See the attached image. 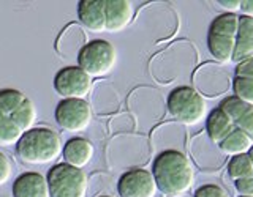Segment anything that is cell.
Listing matches in <instances>:
<instances>
[{
  "mask_svg": "<svg viewBox=\"0 0 253 197\" xmlns=\"http://www.w3.org/2000/svg\"><path fill=\"white\" fill-rule=\"evenodd\" d=\"M234 186H236V191L242 197H253V175L249 178L234 181Z\"/></svg>",
  "mask_w": 253,
  "mask_h": 197,
  "instance_id": "cell-32",
  "label": "cell"
},
{
  "mask_svg": "<svg viewBox=\"0 0 253 197\" xmlns=\"http://www.w3.org/2000/svg\"><path fill=\"white\" fill-rule=\"evenodd\" d=\"M152 175L157 188L166 197L185 196L195 183V169L188 158L177 150H168L155 156Z\"/></svg>",
  "mask_w": 253,
  "mask_h": 197,
  "instance_id": "cell-2",
  "label": "cell"
},
{
  "mask_svg": "<svg viewBox=\"0 0 253 197\" xmlns=\"http://www.w3.org/2000/svg\"><path fill=\"white\" fill-rule=\"evenodd\" d=\"M92 109L98 115H113L121 109V97L113 84L108 81H98L92 89Z\"/></svg>",
  "mask_w": 253,
  "mask_h": 197,
  "instance_id": "cell-18",
  "label": "cell"
},
{
  "mask_svg": "<svg viewBox=\"0 0 253 197\" xmlns=\"http://www.w3.org/2000/svg\"><path fill=\"white\" fill-rule=\"evenodd\" d=\"M51 197H85L89 178L83 169L67 163L52 165L46 175Z\"/></svg>",
  "mask_w": 253,
  "mask_h": 197,
  "instance_id": "cell-8",
  "label": "cell"
},
{
  "mask_svg": "<svg viewBox=\"0 0 253 197\" xmlns=\"http://www.w3.org/2000/svg\"><path fill=\"white\" fill-rule=\"evenodd\" d=\"M117 49L106 39H93L87 43L78 55V66L90 77H103L116 68Z\"/></svg>",
  "mask_w": 253,
  "mask_h": 197,
  "instance_id": "cell-9",
  "label": "cell"
},
{
  "mask_svg": "<svg viewBox=\"0 0 253 197\" xmlns=\"http://www.w3.org/2000/svg\"><path fill=\"white\" fill-rule=\"evenodd\" d=\"M130 114L136 118V122L155 123L162 120L165 115V102L158 90L154 87H138L134 89L126 99Z\"/></svg>",
  "mask_w": 253,
  "mask_h": 197,
  "instance_id": "cell-10",
  "label": "cell"
},
{
  "mask_svg": "<svg viewBox=\"0 0 253 197\" xmlns=\"http://www.w3.org/2000/svg\"><path fill=\"white\" fill-rule=\"evenodd\" d=\"M157 191L152 170L142 167L125 170L117 181V193L121 197H155Z\"/></svg>",
  "mask_w": 253,
  "mask_h": 197,
  "instance_id": "cell-14",
  "label": "cell"
},
{
  "mask_svg": "<svg viewBox=\"0 0 253 197\" xmlns=\"http://www.w3.org/2000/svg\"><path fill=\"white\" fill-rule=\"evenodd\" d=\"M93 152L95 148L90 140H87L84 137H73L63 145L62 155L67 164L78 169H83L84 165L90 163V160L93 158Z\"/></svg>",
  "mask_w": 253,
  "mask_h": 197,
  "instance_id": "cell-23",
  "label": "cell"
},
{
  "mask_svg": "<svg viewBox=\"0 0 253 197\" xmlns=\"http://www.w3.org/2000/svg\"><path fill=\"white\" fill-rule=\"evenodd\" d=\"M63 152L62 137L46 126L32 128L16 144V155L26 164L43 165L54 163Z\"/></svg>",
  "mask_w": 253,
  "mask_h": 197,
  "instance_id": "cell-3",
  "label": "cell"
},
{
  "mask_svg": "<svg viewBox=\"0 0 253 197\" xmlns=\"http://www.w3.org/2000/svg\"><path fill=\"white\" fill-rule=\"evenodd\" d=\"M220 107L231 118L236 128L244 131L253 140V106L231 95L221 101Z\"/></svg>",
  "mask_w": 253,
  "mask_h": 197,
  "instance_id": "cell-20",
  "label": "cell"
},
{
  "mask_svg": "<svg viewBox=\"0 0 253 197\" xmlns=\"http://www.w3.org/2000/svg\"><path fill=\"white\" fill-rule=\"evenodd\" d=\"M152 155V144L142 134H119L109 142L108 161L113 167L139 169Z\"/></svg>",
  "mask_w": 253,
  "mask_h": 197,
  "instance_id": "cell-5",
  "label": "cell"
},
{
  "mask_svg": "<svg viewBox=\"0 0 253 197\" xmlns=\"http://www.w3.org/2000/svg\"><path fill=\"white\" fill-rule=\"evenodd\" d=\"M106 32L119 33L124 32L133 21L134 10L130 0H105Z\"/></svg>",
  "mask_w": 253,
  "mask_h": 197,
  "instance_id": "cell-19",
  "label": "cell"
},
{
  "mask_svg": "<svg viewBox=\"0 0 253 197\" xmlns=\"http://www.w3.org/2000/svg\"><path fill=\"white\" fill-rule=\"evenodd\" d=\"M37 107L26 93L16 89L0 90V147H11L35 128Z\"/></svg>",
  "mask_w": 253,
  "mask_h": 197,
  "instance_id": "cell-1",
  "label": "cell"
},
{
  "mask_svg": "<svg viewBox=\"0 0 253 197\" xmlns=\"http://www.w3.org/2000/svg\"><path fill=\"white\" fill-rule=\"evenodd\" d=\"M195 90L200 92L203 97L217 98L233 87L231 79L217 63H204L195 71L193 74Z\"/></svg>",
  "mask_w": 253,
  "mask_h": 197,
  "instance_id": "cell-13",
  "label": "cell"
},
{
  "mask_svg": "<svg viewBox=\"0 0 253 197\" xmlns=\"http://www.w3.org/2000/svg\"><path fill=\"white\" fill-rule=\"evenodd\" d=\"M54 115L63 131L83 132L92 122V106L85 99H62Z\"/></svg>",
  "mask_w": 253,
  "mask_h": 197,
  "instance_id": "cell-12",
  "label": "cell"
},
{
  "mask_svg": "<svg viewBox=\"0 0 253 197\" xmlns=\"http://www.w3.org/2000/svg\"><path fill=\"white\" fill-rule=\"evenodd\" d=\"M241 2H242V0H218L217 5H220L226 13L236 14L237 11L241 10Z\"/></svg>",
  "mask_w": 253,
  "mask_h": 197,
  "instance_id": "cell-34",
  "label": "cell"
},
{
  "mask_svg": "<svg viewBox=\"0 0 253 197\" xmlns=\"http://www.w3.org/2000/svg\"><path fill=\"white\" fill-rule=\"evenodd\" d=\"M92 89V77L79 66H65L54 76V90L63 99H85Z\"/></svg>",
  "mask_w": 253,
  "mask_h": 197,
  "instance_id": "cell-11",
  "label": "cell"
},
{
  "mask_svg": "<svg viewBox=\"0 0 253 197\" xmlns=\"http://www.w3.org/2000/svg\"><path fill=\"white\" fill-rule=\"evenodd\" d=\"M241 16L223 13L211 22L208 32V49L218 63L233 62L236 49V36L239 32Z\"/></svg>",
  "mask_w": 253,
  "mask_h": 197,
  "instance_id": "cell-6",
  "label": "cell"
},
{
  "mask_svg": "<svg viewBox=\"0 0 253 197\" xmlns=\"http://www.w3.org/2000/svg\"><path fill=\"white\" fill-rule=\"evenodd\" d=\"M166 109L169 115L180 125L193 126L203 122L208 114L204 97L193 87H177L166 99Z\"/></svg>",
  "mask_w": 253,
  "mask_h": 197,
  "instance_id": "cell-7",
  "label": "cell"
},
{
  "mask_svg": "<svg viewBox=\"0 0 253 197\" xmlns=\"http://www.w3.org/2000/svg\"><path fill=\"white\" fill-rule=\"evenodd\" d=\"M236 77H249L253 79V59L242 62L236 66Z\"/></svg>",
  "mask_w": 253,
  "mask_h": 197,
  "instance_id": "cell-33",
  "label": "cell"
},
{
  "mask_svg": "<svg viewBox=\"0 0 253 197\" xmlns=\"http://www.w3.org/2000/svg\"><path fill=\"white\" fill-rule=\"evenodd\" d=\"M13 197H51L47 180L40 172H24L14 180Z\"/></svg>",
  "mask_w": 253,
  "mask_h": 197,
  "instance_id": "cell-21",
  "label": "cell"
},
{
  "mask_svg": "<svg viewBox=\"0 0 253 197\" xmlns=\"http://www.w3.org/2000/svg\"><path fill=\"white\" fill-rule=\"evenodd\" d=\"M100 197H111V196H100Z\"/></svg>",
  "mask_w": 253,
  "mask_h": 197,
  "instance_id": "cell-37",
  "label": "cell"
},
{
  "mask_svg": "<svg viewBox=\"0 0 253 197\" xmlns=\"http://www.w3.org/2000/svg\"><path fill=\"white\" fill-rule=\"evenodd\" d=\"M253 147V140L241 130H234L231 134L220 142L218 148L225 156H236V155H244L249 153L250 148Z\"/></svg>",
  "mask_w": 253,
  "mask_h": 197,
  "instance_id": "cell-26",
  "label": "cell"
},
{
  "mask_svg": "<svg viewBox=\"0 0 253 197\" xmlns=\"http://www.w3.org/2000/svg\"><path fill=\"white\" fill-rule=\"evenodd\" d=\"M241 11H242V16L253 18V0H242V2H241Z\"/></svg>",
  "mask_w": 253,
  "mask_h": 197,
  "instance_id": "cell-35",
  "label": "cell"
},
{
  "mask_svg": "<svg viewBox=\"0 0 253 197\" xmlns=\"http://www.w3.org/2000/svg\"><path fill=\"white\" fill-rule=\"evenodd\" d=\"M78 19L79 24L92 33L106 32L105 0H81L78 3Z\"/></svg>",
  "mask_w": 253,
  "mask_h": 197,
  "instance_id": "cell-16",
  "label": "cell"
},
{
  "mask_svg": "<svg viewBox=\"0 0 253 197\" xmlns=\"http://www.w3.org/2000/svg\"><path fill=\"white\" fill-rule=\"evenodd\" d=\"M234 130H236V126L233 120L228 117V114L220 106L213 109L208 115V118H206V132H208L209 139L217 145H220V142L223 140L228 134H231Z\"/></svg>",
  "mask_w": 253,
  "mask_h": 197,
  "instance_id": "cell-25",
  "label": "cell"
},
{
  "mask_svg": "<svg viewBox=\"0 0 253 197\" xmlns=\"http://www.w3.org/2000/svg\"><path fill=\"white\" fill-rule=\"evenodd\" d=\"M13 173V164L5 153L0 152V186L8 183V180L11 178Z\"/></svg>",
  "mask_w": 253,
  "mask_h": 197,
  "instance_id": "cell-31",
  "label": "cell"
},
{
  "mask_svg": "<svg viewBox=\"0 0 253 197\" xmlns=\"http://www.w3.org/2000/svg\"><path fill=\"white\" fill-rule=\"evenodd\" d=\"M195 197H231L225 188L218 185H203L195 191Z\"/></svg>",
  "mask_w": 253,
  "mask_h": 197,
  "instance_id": "cell-30",
  "label": "cell"
},
{
  "mask_svg": "<svg viewBox=\"0 0 253 197\" xmlns=\"http://www.w3.org/2000/svg\"><path fill=\"white\" fill-rule=\"evenodd\" d=\"M195 59L196 51L192 43L177 41L154 55L149 63V71L158 84L168 85L187 73L188 68L193 66Z\"/></svg>",
  "mask_w": 253,
  "mask_h": 197,
  "instance_id": "cell-4",
  "label": "cell"
},
{
  "mask_svg": "<svg viewBox=\"0 0 253 197\" xmlns=\"http://www.w3.org/2000/svg\"><path fill=\"white\" fill-rule=\"evenodd\" d=\"M179 125L180 123L176 122L157 126L152 134H150L152 148H160L162 152H168V150H177V152H180V147L177 144H184V130Z\"/></svg>",
  "mask_w": 253,
  "mask_h": 197,
  "instance_id": "cell-22",
  "label": "cell"
},
{
  "mask_svg": "<svg viewBox=\"0 0 253 197\" xmlns=\"http://www.w3.org/2000/svg\"><path fill=\"white\" fill-rule=\"evenodd\" d=\"M190 153L195 164L204 172H215L225 163V155L221 153L217 144L209 139L208 132L196 134L190 145Z\"/></svg>",
  "mask_w": 253,
  "mask_h": 197,
  "instance_id": "cell-15",
  "label": "cell"
},
{
  "mask_svg": "<svg viewBox=\"0 0 253 197\" xmlns=\"http://www.w3.org/2000/svg\"><path fill=\"white\" fill-rule=\"evenodd\" d=\"M249 156L252 158V163H253V147L250 148V152H249Z\"/></svg>",
  "mask_w": 253,
  "mask_h": 197,
  "instance_id": "cell-36",
  "label": "cell"
},
{
  "mask_svg": "<svg viewBox=\"0 0 253 197\" xmlns=\"http://www.w3.org/2000/svg\"><path fill=\"white\" fill-rule=\"evenodd\" d=\"M228 175L233 181L249 178L253 175V163L249 153L231 156V160L228 163Z\"/></svg>",
  "mask_w": 253,
  "mask_h": 197,
  "instance_id": "cell-27",
  "label": "cell"
},
{
  "mask_svg": "<svg viewBox=\"0 0 253 197\" xmlns=\"http://www.w3.org/2000/svg\"><path fill=\"white\" fill-rule=\"evenodd\" d=\"M234 97L241 101L253 106V79L249 77H234L233 79Z\"/></svg>",
  "mask_w": 253,
  "mask_h": 197,
  "instance_id": "cell-29",
  "label": "cell"
},
{
  "mask_svg": "<svg viewBox=\"0 0 253 197\" xmlns=\"http://www.w3.org/2000/svg\"><path fill=\"white\" fill-rule=\"evenodd\" d=\"M138 122L130 112H124L116 115L113 120L109 122V130L114 134H133L134 130H136Z\"/></svg>",
  "mask_w": 253,
  "mask_h": 197,
  "instance_id": "cell-28",
  "label": "cell"
},
{
  "mask_svg": "<svg viewBox=\"0 0 253 197\" xmlns=\"http://www.w3.org/2000/svg\"><path fill=\"white\" fill-rule=\"evenodd\" d=\"M89 43L87 41V35L84 32V27L79 24L73 22L62 30V33L59 35L57 41H55V51L62 55L63 59H73L81 52L83 47Z\"/></svg>",
  "mask_w": 253,
  "mask_h": 197,
  "instance_id": "cell-17",
  "label": "cell"
},
{
  "mask_svg": "<svg viewBox=\"0 0 253 197\" xmlns=\"http://www.w3.org/2000/svg\"><path fill=\"white\" fill-rule=\"evenodd\" d=\"M250 59H253V18L241 16L233 62L239 65V63L247 62Z\"/></svg>",
  "mask_w": 253,
  "mask_h": 197,
  "instance_id": "cell-24",
  "label": "cell"
}]
</instances>
